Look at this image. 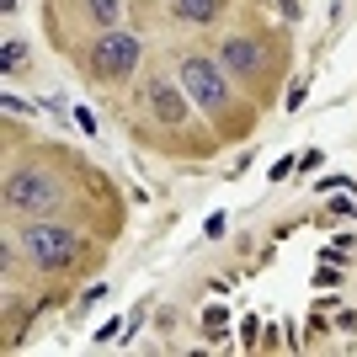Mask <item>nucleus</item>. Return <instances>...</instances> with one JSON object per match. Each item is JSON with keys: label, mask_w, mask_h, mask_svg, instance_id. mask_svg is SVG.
<instances>
[{"label": "nucleus", "mask_w": 357, "mask_h": 357, "mask_svg": "<svg viewBox=\"0 0 357 357\" xmlns=\"http://www.w3.org/2000/svg\"><path fill=\"white\" fill-rule=\"evenodd\" d=\"M181 91L192 96L208 118H229V80L219 75V64L203 59V54H192V59H181Z\"/></svg>", "instance_id": "obj_1"}, {"label": "nucleus", "mask_w": 357, "mask_h": 357, "mask_svg": "<svg viewBox=\"0 0 357 357\" xmlns=\"http://www.w3.org/2000/svg\"><path fill=\"white\" fill-rule=\"evenodd\" d=\"M134 64H139V38L134 32H102L96 48H91V59H86V70H91V80L118 86V80L134 75Z\"/></svg>", "instance_id": "obj_2"}, {"label": "nucleus", "mask_w": 357, "mask_h": 357, "mask_svg": "<svg viewBox=\"0 0 357 357\" xmlns=\"http://www.w3.org/2000/svg\"><path fill=\"white\" fill-rule=\"evenodd\" d=\"M6 208H11V213H59L64 208L59 181L43 176L38 165H22V171L6 181Z\"/></svg>", "instance_id": "obj_3"}, {"label": "nucleus", "mask_w": 357, "mask_h": 357, "mask_svg": "<svg viewBox=\"0 0 357 357\" xmlns=\"http://www.w3.org/2000/svg\"><path fill=\"white\" fill-rule=\"evenodd\" d=\"M22 251L32 256V267H43V272H70L80 240L70 229H59V224H27L22 229Z\"/></svg>", "instance_id": "obj_4"}, {"label": "nucleus", "mask_w": 357, "mask_h": 357, "mask_svg": "<svg viewBox=\"0 0 357 357\" xmlns=\"http://www.w3.org/2000/svg\"><path fill=\"white\" fill-rule=\"evenodd\" d=\"M219 59L229 64V75H235V80H251V75L261 70V59H256V48H251V38H224Z\"/></svg>", "instance_id": "obj_5"}, {"label": "nucleus", "mask_w": 357, "mask_h": 357, "mask_svg": "<svg viewBox=\"0 0 357 357\" xmlns=\"http://www.w3.org/2000/svg\"><path fill=\"white\" fill-rule=\"evenodd\" d=\"M171 11L181 22H213L219 16V0H171Z\"/></svg>", "instance_id": "obj_6"}, {"label": "nucleus", "mask_w": 357, "mask_h": 357, "mask_svg": "<svg viewBox=\"0 0 357 357\" xmlns=\"http://www.w3.org/2000/svg\"><path fill=\"white\" fill-rule=\"evenodd\" d=\"M22 64H27V48L16 43V38H6V75H16Z\"/></svg>", "instance_id": "obj_7"}, {"label": "nucleus", "mask_w": 357, "mask_h": 357, "mask_svg": "<svg viewBox=\"0 0 357 357\" xmlns=\"http://www.w3.org/2000/svg\"><path fill=\"white\" fill-rule=\"evenodd\" d=\"M118 11H123V0H91V16H96V22H112Z\"/></svg>", "instance_id": "obj_8"}]
</instances>
